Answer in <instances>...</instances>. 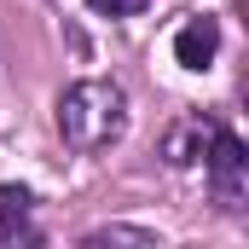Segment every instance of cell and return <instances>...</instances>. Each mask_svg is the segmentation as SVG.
I'll return each instance as SVG.
<instances>
[{"label":"cell","instance_id":"cell-1","mask_svg":"<svg viewBox=\"0 0 249 249\" xmlns=\"http://www.w3.org/2000/svg\"><path fill=\"white\" fill-rule=\"evenodd\" d=\"M58 133H64V145L81 151V157L110 151V145L127 133V93H122V81L93 75V81L64 87V99H58Z\"/></svg>","mask_w":249,"mask_h":249},{"label":"cell","instance_id":"cell-2","mask_svg":"<svg viewBox=\"0 0 249 249\" xmlns=\"http://www.w3.org/2000/svg\"><path fill=\"white\" fill-rule=\"evenodd\" d=\"M203 162H209L214 203H220V209H244V191H249V157H244V139H238L232 127H214V139H209Z\"/></svg>","mask_w":249,"mask_h":249},{"label":"cell","instance_id":"cell-3","mask_svg":"<svg viewBox=\"0 0 249 249\" xmlns=\"http://www.w3.org/2000/svg\"><path fill=\"white\" fill-rule=\"evenodd\" d=\"M214 53H220V23L214 18H191L186 29L174 35V58L186 64V70H209Z\"/></svg>","mask_w":249,"mask_h":249},{"label":"cell","instance_id":"cell-4","mask_svg":"<svg viewBox=\"0 0 249 249\" xmlns=\"http://www.w3.org/2000/svg\"><path fill=\"white\" fill-rule=\"evenodd\" d=\"M209 139H214V122H203V116H191V122H180L168 139H162V157L174 162V168H191L203 151H209Z\"/></svg>","mask_w":249,"mask_h":249},{"label":"cell","instance_id":"cell-5","mask_svg":"<svg viewBox=\"0 0 249 249\" xmlns=\"http://www.w3.org/2000/svg\"><path fill=\"white\" fill-rule=\"evenodd\" d=\"M29 191L23 186H0V249H12L18 238H29Z\"/></svg>","mask_w":249,"mask_h":249},{"label":"cell","instance_id":"cell-6","mask_svg":"<svg viewBox=\"0 0 249 249\" xmlns=\"http://www.w3.org/2000/svg\"><path fill=\"white\" fill-rule=\"evenodd\" d=\"M99 244H139V249H157V238L151 232H133V226H99V232H87V249Z\"/></svg>","mask_w":249,"mask_h":249},{"label":"cell","instance_id":"cell-7","mask_svg":"<svg viewBox=\"0 0 249 249\" xmlns=\"http://www.w3.org/2000/svg\"><path fill=\"white\" fill-rule=\"evenodd\" d=\"M87 6H93L99 18H133V12H139L145 0H87Z\"/></svg>","mask_w":249,"mask_h":249}]
</instances>
